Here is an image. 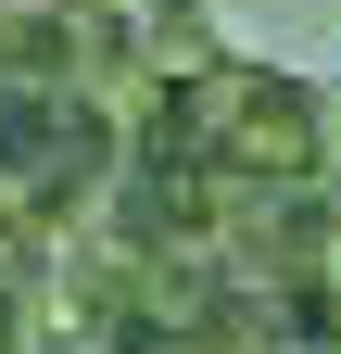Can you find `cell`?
I'll use <instances>...</instances> for the list:
<instances>
[{
  "label": "cell",
  "instance_id": "3957f363",
  "mask_svg": "<svg viewBox=\"0 0 341 354\" xmlns=\"http://www.w3.org/2000/svg\"><path fill=\"white\" fill-rule=\"evenodd\" d=\"M13 13H76V0H13Z\"/></svg>",
  "mask_w": 341,
  "mask_h": 354
},
{
  "label": "cell",
  "instance_id": "6da1fadb",
  "mask_svg": "<svg viewBox=\"0 0 341 354\" xmlns=\"http://www.w3.org/2000/svg\"><path fill=\"white\" fill-rule=\"evenodd\" d=\"M114 177H126V114L114 102L0 76V228H13V253H51L64 228H89Z\"/></svg>",
  "mask_w": 341,
  "mask_h": 354
},
{
  "label": "cell",
  "instance_id": "7a4b0ae2",
  "mask_svg": "<svg viewBox=\"0 0 341 354\" xmlns=\"http://www.w3.org/2000/svg\"><path fill=\"white\" fill-rule=\"evenodd\" d=\"M126 26H139V51H152V76H164V88L240 51V38L215 26V0H126Z\"/></svg>",
  "mask_w": 341,
  "mask_h": 354
}]
</instances>
